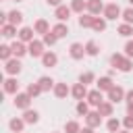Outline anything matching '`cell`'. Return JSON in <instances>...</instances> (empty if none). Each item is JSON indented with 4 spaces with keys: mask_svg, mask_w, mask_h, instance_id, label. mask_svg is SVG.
Listing matches in <instances>:
<instances>
[{
    "mask_svg": "<svg viewBox=\"0 0 133 133\" xmlns=\"http://www.w3.org/2000/svg\"><path fill=\"white\" fill-rule=\"evenodd\" d=\"M110 64H112L114 69L123 71V73H127V71L133 69V62H131V58H129L127 54H112V56H110Z\"/></svg>",
    "mask_w": 133,
    "mask_h": 133,
    "instance_id": "cell-1",
    "label": "cell"
},
{
    "mask_svg": "<svg viewBox=\"0 0 133 133\" xmlns=\"http://www.w3.org/2000/svg\"><path fill=\"white\" fill-rule=\"evenodd\" d=\"M118 15H123V10L118 8L116 2H110V4L104 6V19H108V21H116Z\"/></svg>",
    "mask_w": 133,
    "mask_h": 133,
    "instance_id": "cell-2",
    "label": "cell"
},
{
    "mask_svg": "<svg viewBox=\"0 0 133 133\" xmlns=\"http://www.w3.org/2000/svg\"><path fill=\"white\" fill-rule=\"evenodd\" d=\"M29 54L33 56V58H42L44 56V42H37V39H33V42H29Z\"/></svg>",
    "mask_w": 133,
    "mask_h": 133,
    "instance_id": "cell-3",
    "label": "cell"
},
{
    "mask_svg": "<svg viewBox=\"0 0 133 133\" xmlns=\"http://www.w3.org/2000/svg\"><path fill=\"white\" fill-rule=\"evenodd\" d=\"M69 54H71V58H75V60H81V58L85 56V46H83V44H79V42H75V44H71V48H69Z\"/></svg>",
    "mask_w": 133,
    "mask_h": 133,
    "instance_id": "cell-4",
    "label": "cell"
},
{
    "mask_svg": "<svg viewBox=\"0 0 133 133\" xmlns=\"http://www.w3.org/2000/svg\"><path fill=\"white\" fill-rule=\"evenodd\" d=\"M31 104V96L29 94H15V106L21 110H27Z\"/></svg>",
    "mask_w": 133,
    "mask_h": 133,
    "instance_id": "cell-5",
    "label": "cell"
},
{
    "mask_svg": "<svg viewBox=\"0 0 133 133\" xmlns=\"http://www.w3.org/2000/svg\"><path fill=\"white\" fill-rule=\"evenodd\" d=\"M85 125L91 127V129L100 127V125H102V114H100L98 110H96V112H87V114H85Z\"/></svg>",
    "mask_w": 133,
    "mask_h": 133,
    "instance_id": "cell-6",
    "label": "cell"
},
{
    "mask_svg": "<svg viewBox=\"0 0 133 133\" xmlns=\"http://www.w3.org/2000/svg\"><path fill=\"white\" fill-rule=\"evenodd\" d=\"M123 98H125V89H123L121 85H114V87L108 91V100H110L112 104H116V102H123Z\"/></svg>",
    "mask_w": 133,
    "mask_h": 133,
    "instance_id": "cell-7",
    "label": "cell"
},
{
    "mask_svg": "<svg viewBox=\"0 0 133 133\" xmlns=\"http://www.w3.org/2000/svg\"><path fill=\"white\" fill-rule=\"evenodd\" d=\"M21 62H19V58H10V60H6V66H4V71L8 73V75H19L21 73Z\"/></svg>",
    "mask_w": 133,
    "mask_h": 133,
    "instance_id": "cell-8",
    "label": "cell"
},
{
    "mask_svg": "<svg viewBox=\"0 0 133 133\" xmlns=\"http://www.w3.org/2000/svg\"><path fill=\"white\" fill-rule=\"evenodd\" d=\"M102 102H104V98H102V91L100 89H91L87 94V104L89 106H100Z\"/></svg>",
    "mask_w": 133,
    "mask_h": 133,
    "instance_id": "cell-9",
    "label": "cell"
},
{
    "mask_svg": "<svg viewBox=\"0 0 133 133\" xmlns=\"http://www.w3.org/2000/svg\"><path fill=\"white\" fill-rule=\"evenodd\" d=\"M71 6H64V4H60V6H56V12H54V17L58 19V21H69V17H71Z\"/></svg>",
    "mask_w": 133,
    "mask_h": 133,
    "instance_id": "cell-10",
    "label": "cell"
},
{
    "mask_svg": "<svg viewBox=\"0 0 133 133\" xmlns=\"http://www.w3.org/2000/svg\"><path fill=\"white\" fill-rule=\"evenodd\" d=\"M71 94H73V98L75 100H83V98H87V89H85V85L83 83H75L73 85V89H71Z\"/></svg>",
    "mask_w": 133,
    "mask_h": 133,
    "instance_id": "cell-11",
    "label": "cell"
},
{
    "mask_svg": "<svg viewBox=\"0 0 133 133\" xmlns=\"http://www.w3.org/2000/svg\"><path fill=\"white\" fill-rule=\"evenodd\" d=\"M102 10H104L102 0H87V12L89 15H100Z\"/></svg>",
    "mask_w": 133,
    "mask_h": 133,
    "instance_id": "cell-12",
    "label": "cell"
},
{
    "mask_svg": "<svg viewBox=\"0 0 133 133\" xmlns=\"http://www.w3.org/2000/svg\"><path fill=\"white\" fill-rule=\"evenodd\" d=\"M10 48H12V54H15L17 58H21L23 54H27V52H29V48H27V46H25V42H21V39H19V42H15Z\"/></svg>",
    "mask_w": 133,
    "mask_h": 133,
    "instance_id": "cell-13",
    "label": "cell"
},
{
    "mask_svg": "<svg viewBox=\"0 0 133 133\" xmlns=\"http://www.w3.org/2000/svg\"><path fill=\"white\" fill-rule=\"evenodd\" d=\"M56 62H58V56L54 52H44V56H42V64L44 66H56Z\"/></svg>",
    "mask_w": 133,
    "mask_h": 133,
    "instance_id": "cell-14",
    "label": "cell"
},
{
    "mask_svg": "<svg viewBox=\"0 0 133 133\" xmlns=\"http://www.w3.org/2000/svg\"><path fill=\"white\" fill-rule=\"evenodd\" d=\"M96 85H98V89H100V91H110V89L114 87L110 77H100V79L96 81Z\"/></svg>",
    "mask_w": 133,
    "mask_h": 133,
    "instance_id": "cell-15",
    "label": "cell"
},
{
    "mask_svg": "<svg viewBox=\"0 0 133 133\" xmlns=\"http://www.w3.org/2000/svg\"><path fill=\"white\" fill-rule=\"evenodd\" d=\"M33 33H35V29H31V27H23L21 31H19V39L21 42H33Z\"/></svg>",
    "mask_w": 133,
    "mask_h": 133,
    "instance_id": "cell-16",
    "label": "cell"
},
{
    "mask_svg": "<svg viewBox=\"0 0 133 133\" xmlns=\"http://www.w3.org/2000/svg\"><path fill=\"white\" fill-rule=\"evenodd\" d=\"M69 91H71V89L66 87V83H56V85H54V96H56V98H60V100H62V98H66V96H69Z\"/></svg>",
    "mask_w": 133,
    "mask_h": 133,
    "instance_id": "cell-17",
    "label": "cell"
},
{
    "mask_svg": "<svg viewBox=\"0 0 133 133\" xmlns=\"http://www.w3.org/2000/svg\"><path fill=\"white\" fill-rule=\"evenodd\" d=\"M8 23L15 25V27L21 25V23H23V12H19V10H10V12H8Z\"/></svg>",
    "mask_w": 133,
    "mask_h": 133,
    "instance_id": "cell-18",
    "label": "cell"
},
{
    "mask_svg": "<svg viewBox=\"0 0 133 133\" xmlns=\"http://www.w3.org/2000/svg\"><path fill=\"white\" fill-rule=\"evenodd\" d=\"M23 121L25 123H29V125H33V123H37L39 121V114H37V110H25V114H23Z\"/></svg>",
    "mask_w": 133,
    "mask_h": 133,
    "instance_id": "cell-19",
    "label": "cell"
},
{
    "mask_svg": "<svg viewBox=\"0 0 133 133\" xmlns=\"http://www.w3.org/2000/svg\"><path fill=\"white\" fill-rule=\"evenodd\" d=\"M33 29H35V33H48V31H50V27H48V21H46V19H37V21H35V25H33Z\"/></svg>",
    "mask_w": 133,
    "mask_h": 133,
    "instance_id": "cell-20",
    "label": "cell"
},
{
    "mask_svg": "<svg viewBox=\"0 0 133 133\" xmlns=\"http://www.w3.org/2000/svg\"><path fill=\"white\" fill-rule=\"evenodd\" d=\"M52 33H54L56 37H64V35L69 33V27H66V25H64V23L60 21L58 25H54V27H52Z\"/></svg>",
    "mask_w": 133,
    "mask_h": 133,
    "instance_id": "cell-21",
    "label": "cell"
},
{
    "mask_svg": "<svg viewBox=\"0 0 133 133\" xmlns=\"http://www.w3.org/2000/svg\"><path fill=\"white\" fill-rule=\"evenodd\" d=\"M98 112L102 114V116H112V102L108 100V102H102L100 106H98Z\"/></svg>",
    "mask_w": 133,
    "mask_h": 133,
    "instance_id": "cell-22",
    "label": "cell"
},
{
    "mask_svg": "<svg viewBox=\"0 0 133 133\" xmlns=\"http://www.w3.org/2000/svg\"><path fill=\"white\" fill-rule=\"evenodd\" d=\"M94 19H96V15H89V12L83 15V12H81V17H79V25H81V27H91V25H94Z\"/></svg>",
    "mask_w": 133,
    "mask_h": 133,
    "instance_id": "cell-23",
    "label": "cell"
},
{
    "mask_svg": "<svg viewBox=\"0 0 133 133\" xmlns=\"http://www.w3.org/2000/svg\"><path fill=\"white\" fill-rule=\"evenodd\" d=\"M98 52H100L98 44H96L94 39H89V42L85 44V54H87V56H98Z\"/></svg>",
    "mask_w": 133,
    "mask_h": 133,
    "instance_id": "cell-24",
    "label": "cell"
},
{
    "mask_svg": "<svg viewBox=\"0 0 133 133\" xmlns=\"http://www.w3.org/2000/svg\"><path fill=\"white\" fill-rule=\"evenodd\" d=\"M17 89H19L17 79H6V81H4V91H6V94H17Z\"/></svg>",
    "mask_w": 133,
    "mask_h": 133,
    "instance_id": "cell-25",
    "label": "cell"
},
{
    "mask_svg": "<svg viewBox=\"0 0 133 133\" xmlns=\"http://www.w3.org/2000/svg\"><path fill=\"white\" fill-rule=\"evenodd\" d=\"M39 87H42V91H48V89H52L54 87V81H52V77H39Z\"/></svg>",
    "mask_w": 133,
    "mask_h": 133,
    "instance_id": "cell-26",
    "label": "cell"
},
{
    "mask_svg": "<svg viewBox=\"0 0 133 133\" xmlns=\"http://www.w3.org/2000/svg\"><path fill=\"white\" fill-rule=\"evenodd\" d=\"M83 8H87V2H85V0H73V2H71V10H73V12H79V15H81Z\"/></svg>",
    "mask_w": 133,
    "mask_h": 133,
    "instance_id": "cell-27",
    "label": "cell"
},
{
    "mask_svg": "<svg viewBox=\"0 0 133 133\" xmlns=\"http://www.w3.org/2000/svg\"><path fill=\"white\" fill-rule=\"evenodd\" d=\"M15 33H17V27L15 25H10V23L2 25V35L4 37H15Z\"/></svg>",
    "mask_w": 133,
    "mask_h": 133,
    "instance_id": "cell-28",
    "label": "cell"
},
{
    "mask_svg": "<svg viewBox=\"0 0 133 133\" xmlns=\"http://www.w3.org/2000/svg\"><path fill=\"white\" fill-rule=\"evenodd\" d=\"M23 125H25V121H23V118H12V121L8 123V127H10L12 131H17V133H21V131H23Z\"/></svg>",
    "mask_w": 133,
    "mask_h": 133,
    "instance_id": "cell-29",
    "label": "cell"
},
{
    "mask_svg": "<svg viewBox=\"0 0 133 133\" xmlns=\"http://www.w3.org/2000/svg\"><path fill=\"white\" fill-rule=\"evenodd\" d=\"M118 127H121V121H118V118H108L106 129H108L110 133H118Z\"/></svg>",
    "mask_w": 133,
    "mask_h": 133,
    "instance_id": "cell-30",
    "label": "cell"
},
{
    "mask_svg": "<svg viewBox=\"0 0 133 133\" xmlns=\"http://www.w3.org/2000/svg\"><path fill=\"white\" fill-rule=\"evenodd\" d=\"M133 33V27L129 25V23H123V25H118V35H123V37H129Z\"/></svg>",
    "mask_w": 133,
    "mask_h": 133,
    "instance_id": "cell-31",
    "label": "cell"
},
{
    "mask_svg": "<svg viewBox=\"0 0 133 133\" xmlns=\"http://www.w3.org/2000/svg\"><path fill=\"white\" fill-rule=\"evenodd\" d=\"M64 131H66V133H79V131H81V127H79V123H77V121H69V123L64 125Z\"/></svg>",
    "mask_w": 133,
    "mask_h": 133,
    "instance_id": "cell-32",
    "label": "cell"
},
{
    "mask_svg": "<svg viewBox=\"0 0 133 133\" xmlns=\"http://www.w3.org/2000/svg\"><path fill=\"white\" fill-rule=\"evenodd\" d=\"M91 29H96V31H104V29H106V19H100V17H96V19H94V25H91Z\"/></svg>",
    "mask_w": 133,
    "mask_h": 133,
    "instance_id": "cell-33",
    "label": "cell"
},
{
    "mask_svg": "<svg viewBox=\"0 0 133 133\" xmlns=\"http://www.w3.org/2000/svg\"><path fill=\"white\" fill-rule=\"evenodd\" d=\"M10 54H12V48L10 46H0V58L6 62V60H10Z\"/></svg>",
    "mask_w": 133,
    "mask_h": 133,
    "instance_id": "cell-34",
    "label": "cell"
},
{
    "mask_svg": "<svg viewBox=\"0 0 133 133\" xmlns=\"http://www.w3.org/2000/svg\"><path fill=\"white\" fill-rule=\"evenodd\" d=\"M96 79V75L91 73V71H87V73H81V77H79V83H83V85H87V83H91Z\"/></svg>",
    "mask_w": 133,
    "mask_h": 133,
    "instance_id": "cell-35",
    "label": "cell"
},
{
    "mask_svg": "<svg viewBox=\"0 0 133 133\" xmlns=\"http://www.w3.org/2000/svg\"><path fill=\"white\" fill-rule=\"evenodd\" d=\"M87 112H89V104H87V102H83V100H79V102H77V114L85 116Z\"/></svg>",
    "mask_w": 133,
    "mask_h": 133,
    "instance_id": "cell-36",
    "label": "cell"
},
{
    "mask_svg": "<svg viewBox=\"0 0 133 133\" xmlns=\"http://www.w3.org/2000/svg\"><path fill=\"white\" fill-rule=\"evenodd\" d=\"M27 94H29L31 98H35L37 94H42V87H39V83H29V87H27Z\"/></svg>",
    "mask_w": 133,
    "mask_h": 133,
    "instance_id": "cell-37",
    "label": "cell"
},
{
    "mask_svg": "<svg viewBox=\"0 0 133 133\" xmlns=\"http://www.w3.org/2000/svg\"><path fill=\"white\" fill-rule=\"evenodd\" d=\"M56 39H58V37H56V35L52 33V31L44 33V44H48V46H54V44H56Z\"/></svg>",
    "mask_w": 133,
    "mask_h": 133,
    "instance_id": "cell-38",
    "label": "cell"
},
{
    "mask_svg": "<svg viewBox=\"0 0 133 133\" xmlns=\"http://www.w3.org/2000/svg\"><path fill=\"white\" fill-rule=\"evenodd\" d=\"M123 19H125V23L133 25V6H131V8H125V10H123Z\"/></svg>",
    "mask_w": 133,
    "mask_h": 133,
    "instance_id": "cell-39",
    "label": "cell"
},
{
    "mask_svg": "<svg viewBox=\"0 0 133 133\" xmlns=\"http://www.w3.org/2000/svg\"><path fill=\"white\" fill-rule=\"evenodd\" d=\"M123 125H125V129H133V114H127L125 118H123Z\"/></svg>",
    "mask_w": 133,
    "mask_h": 133,
    "instance_id": "cell-40",
    "label": "cell"
},
{
    "mask_svg": "<svg viewBox=\"0 0 133 133\" xmlns=\"http://www.w3.org/2000/svg\"><path fill=\"white\" fill-rule=\"evenodd\" d=\"M125 54H127L129 58H133V39H129V42L125 44Z\"/></svg>",
    "mask_w": 133,
    "mask_h": 133,
    "instance_id": "cell-41",
    "label": "cell"
},
{
    "mask_svg": "<svg viewBox=\"0 0 133 133\" xmlns=\"http://www.w3.org/2000/svg\"><path fill=\"white\" fill-rule=\"evenodd\" d=\"M125 98H127V104H133V89H129L125 94Z\"/></svg>",
    "mask_w": 133,
    "mask_h": 133,
    "instance_id": "cell-42",
    "label": "cell"
},
{
    "mask_svg": "<svg viewBox=\"0 0 133 133\" xmlns=\"http://www.w3.org/2000/svg\"><path fill=\"white\" fill-rule=\"evenodd\" d=\"M50 6H60V0H46Z\"/></svg>",
    "mask_w": 133,
    "mask_h": 133,
    "instance_id": "cell-43",
    "label": "cell"
},
{
    "mask_svg": "<svg viewBox=\"0 0 133 133\" xmlns=\"http://www.w3.org/2000/svg\"><path fill=\"white\" fill-rule=\"evenodd\" d=\"M79 133H94V129H91V127H85V129H81Z\"/></svg>",
    "mask_w": 133,
    "mask_h": 133,
    "instance_id": "cell-44",
    "label": "cell"
},
{
    "mask_svg": "<svg viewBox=\"0 0 133 133\" xmlns=\"http://www.w3.org/2000/svg\"><path fill=\"white\" fill-rule=\"evenodd\" d=\"M127 114H133V104H127Z\"/></svg>",
    "mask_w": 133,
    "mask_h": 133,
    "instance_id": "cell-45",
    "label": "cell"
},
{
    "mask_svg": "<svg viewBox=\"0 0 133 133\" xmlns=\"http://www.w3.org/2000/svg\"><path fill=\"white\" fill-rule=\"evenodd\" d=\"M118 133H131V131H129V129H125V131H118Z\"/></svg>",
    "mask_w": 133,
    "mask_h": 133,
    "instance_id": "cell-46",
    "label": "cell"
},
{
    "mask_svg": "<svg viewBox=\"0 0 133 133\" xmlns=\"http://www.w3.org/2000/svg\"><path fill=\"white\" fill-rule=\"evenodd\" d=\"M129 4H131V6H133V0H129Z\"/></svg>",
    "mask_w": 133,
    "mask_h": 133,
    "instance_id": "cell-47",
    "label": "cell"
},
{
    "mask_svg": "<svg viewBox=\"0 0 133 133\" xmlns=\"http://www.w3.org/2000/svg\"><path fill=\"white\" fill-rule=\"evenodd\" d=\"M17 2H21V0H17Z\"/></svg>",
    "mask_w": 133,
    "mask_h": 133,
    "instance_id": "cell-48",
    "label": "cell"
}]
</instances>
